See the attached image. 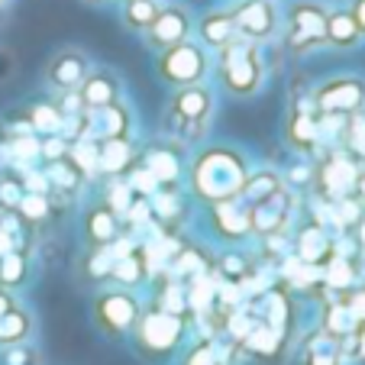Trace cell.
Masks as SVG:
<instances>
[{"label": "cell", "mask_w": 365, "mask_h": 365, "mask_svg": "<svg viewBox=\"0 0 365 365\" xmlns=\"http://www.w3.org/2000/svg\"><path fill=\"white\" fill-rule=\"evenodd\" d=\"M217 75H220L223 88L236 97H249L259 91L265 78V62H262V48L255 42L236 36L230 46H223L217 52Z\"/></svg>", "instance_id": "obj_1"}, {"label": "cell", "mask_w": 365, "mask_h": 365, "mask_svg": "<svg viewBox=\"0 0 365 365\" xmlns=\"http://www.w3.org/2000/svg\"><path fill=\"white\" fill-rule=\"evenodd\" d=\"M242 185H246L242 159L227 149L204 152L197 159V165H194V187H197V194L207 200L223 204V200H230L233 194H240Z\"/></svg>", "instance_id": "obj_2"}, {"label": "cell", "mask_w": 365, "mask_h": 365, "mask_svg": "<svg viewBox=\"0 0 365 365\" xmlns=\"http://www.w3.org/2000/svg\"><path fill=\"white\" fill-rule=\"evenodd\" d=\"M162 81L175 84V88H187V84H200L210 71V58H207V48L197 42H178L172 48H162L159 62H155Z\"/></svg>", "instance_id": "obj_3"}, {"label": "cell", "mask_w": 365, "mask_h": 365, "mask_svg": "<svg viewBox=\"0 0 365 365\" xmlns=\"http://www.w3.org/2000/svg\"><path fill=\"white\" fill-rule=\"evenodd\" d=\"M327 14L330 10L317 0H297L288 7V36H284V46H288L291 56H304L310 48H317L327 42Z\"/></svg>", "instance_id": "obj_4"}, {"label": "cell", "mask_w": 365, "mask_h": 365, "mask_svg": "<svg viewBox=\"0 0 365 365\" xmlns=\"http://www.w3.org/2000/svg\"><path fill=\"white\" fill-rule=\"evenodd\" d=\"M210 113H214V94L204 84H187V88H178V94L172 97L168 120H172V126H178L185 139H197L210 123Z\"/></svg>", "instance_id": "obj_5"}, {"label": "cell", "mask_w": 365, "mask_h": 365, "mask_svg": "<svg viewBox=\"0 0 365 365\" xmlns=\"http://www.w3.org/2000/svg\"><path fill=\"white\" fill-rule=\"evenodd\" d=\"M233 23H236V36L262 46L282 26V16H278L275 0H240L233 10Z\"/></svg>", "instance_id": "obj_6"}, {"label": "cell", "mask_w": 365, "mask_h": 365, "mask_svg": "<svg viewBox=\"0 0 365 365\" xmlns=\"http://www.w3.org/2000/svg\"><path fill=\"white\" fill-rule=\"evenodd\" d=\"M314 94V103H317V113H339V117H352L365 107V81L362 78H330L324 81Z\"/></svg>", "instance_id": "obj_7"}, {"label": "cell", "mask_w": 365, "mask_h": 365, "mask_svg": "<svg viewBox=\"0 0 365 365\" xmlns=\"http://www.w3.org/2000/svg\"><path fill=\"white\" fill-rule=\"evenodd\" d=\"M181 333H185V317L168 314V310H152L139 320V346L149 356H165L178 346Z\"/></svg>", "instance_id": "obj_8"}, {"label": "cell", "mask_w": 365, "mask_h": 365, "mask_svg": "<svg viewBox=\"0 0 365 365\" xmlns=\"http://www.w3.org/2000/svg\"><path fill=\"white\" fill-rule=\"evenodd\" d=\"M187 36H191V14L185 7H178V4H165L159 10V16L152 20V26L145 29V42L152 48H159V52L185 42Z\"/></svg>", "instance_id": "obj_9"}, {"label": "cell", "mask_w": 365, "mask_h": 365, "mask_svg": "<svg viewBox=\"0 0 365 365\" xmlns=\"http://www.w3.org/2000/svg\"><path fill=\"white\" fill-rule=\"evenodd\" d=\"M88 75H91V62L81 48H62V52L52 56V62H48L46 84L62 94V91H78Z\"/></svg>", "instance_id": "obj_10"}, {"label": "cell", "mask_w": 365, "mask_h": 365, "mask_svg": "<svg viewBox=\"0 0 365 365\" xmlns=\"http://www.w3.org/2000/svg\"><path fill=\"white\" fill-rule=\"evenodd\" d=\"M356 178H359V165L346 152H333L330 159L320 165V185H324L330 200L349 197V191L356 187Z\"/></svg>", "instance_id": "obj_11"}, {"label": "cell", "mask_w": 365, "mask_h": 365, "mask_svg": "<svg viewBox=\"0 0 365 365\" xmlns=\"http://www.w3.org/2000/svg\"><path fill=\"white\" fill-rule=\"evenodd\" d=\"M97 317H101V324L110 333H123L139 320V310L130 294L110 291V294H103L101 301H97Z\"/></svg>", "instance_id": "obj_12"}, {"label": "cell", "mask_w": 365, "mask_h": 365, "mask_svg": "<svg viewBox=\"0 0 365 365\" xmlns=\"http://www.w3.org/2000/svg\"><path fill=\"white\" fill-rule=\"evenodd\" d=\"M197 36H200V46L204 48H214L220 52L223 46L236 39V23L230 10H207L197 23Z\"/></svg>", "instance_id": "obj_13"}, {"label": "cell", "mask_w": 365, "mask_h": 365, "mask_svg": "<svg viewBox=\"0 0 365 365\" xmlns=\"http://www.w3.org/2000/svg\"><path fill=\"white\" fill-rule=\"evenodd\" d=\"M343 362H346L343 343L324 330L310 333L307 343L301 346V365H343Z\"/></svg>", "instance_id": "obj_14"}, {"label": "cell", "mask_w": 365, "mask_h": 365, "mask_svg": "<svg viewBox=\"0 0 365 365\" xmlns=\"http://www.w3.org/2000/svg\"><path fill=\"white\" fill-rule=\"evenodd\" d=\"M84 107H107V103H117L120 97V81L110 71H91L88 78L78 88Z\"/></svg>", "instance_id": "obj_15"}, {"label": "cell", "mask_w": 365, "mask_h": 365, "mask_svg": "<svg viewBox=\"0 0 365 365\" xmlns=\"http://www.w3.org/2000/svg\"><path fill=\"white\" fill-rule=\"evenodd\" d=\"M359 39H362V33H359L349 10H330L327 14V46L352 48V46H359Z\"/></svg>", "instance_id": "obj_16"}, {"label": "cell", "mask_w": 365, "mask_h": 365, "mask_svg": "<svg viewBox=\"0 0 365 365\" xmlns=\"http://www.w3.org/2000/svg\"><path fill=\"white\" fill-rule=\"evenodd\" d=\"M130 162H133V149H130V143H126V136L103 139V143L97 145V168H103V172L120 175L130 168Z\"/></svg>", "instance_id": "obj_17"}, {"label": "cell", "mask_w": 365, "mask_h": 365, "mask_svg": "<svg viewBox=\"0 0 365 365\" xmlns=\"http://www.w3.org/2000/svg\"><path fill=\"white\" fill-rule=\"evenodd\" d=\"M356 327H359V320L352 317V310H349V304H346V297L339 294L336 301L330 304V310H327V320H324V333H330L333 339H349L352 333H356Z\"/></svg>", "instance_id": "obj_18"}, {"label": "cell", "mask_w": 365, "mask_h": 365, "mask_svg": "<svg viewBox=\"0 0 365 365\" xmlns=\"http://www.w3.org/2000/svg\"><path fill=\"white\" fill-rule=\"evenodd\" d=\"M297 242H301V262H307V265H320L324 259L333 255V240L320 227L304 230Z\"/></svg>", "instance_id": "obj_19"}, {"label": "cell", "mask_w": 365, "mask_h": 365, "mask_svg": "<svg viewBox=\"0 0 365 365\" xmlns=\"http://www.w3.org/2000/svg\"><path fill=\"white\" fill-rule=\"evenodd\" d=\"M242 346H246L249 352H255V356L269 359V356H275V352L282 349V336H278L275 330H269L265 324H255L252 330L242 336Z\"/></svg>", "instance_id": "obj_20"}, {"label": "cell", "mask_w": 365, "mask_h": 365, "mask_svg": "<svg viewBox=\"0 0 365 365\" xmlns=\"http://www.w3.org/2000/svg\"><path fill=\"white\" fill-rule=\"evenodd\" d=\"M324 282L330 291H339V294H343V291H349L352 284H356V265L336 252L330 259V265L324 269Z\"/></svg>", "instance_id": "obj_21"}, {"label": "cell", "mask_w": 365, "mask_h": 365, "mask_svg": "<svg viewBox=\"0 0 365 365\" xmlns=\"http://www.w3.org/2000/svg\"><path fill=\"white\" fill-rule=\"evenodd\" d=\"M162 4L159 0H126V7H123V20L126 26L139 29V33H145V29L152 26V20L159 16Z\"/></svg>", "instance_id": "obj_22"}, {"label": "cell", "mask_w": 365, "mask_h": 365, "mask_svg": "<svg viewBox=\"0 0 365 365\" xmlns=\"http://www.w3.org/2000/svg\"><path fill=\"white\" fill-rule=\"evenodd\" d=\"M288 136L301 149H314L320 143L317 139V113H294L288 123Z\"/></svg>", "instance_id": "obj_23"}, {"label": "cell", "mask_w": 365, "mask_h": 365, "mask_svg": "<svg viewBox=\"0 0 365 365\" xmlns=\"http://www.w3.org/2000/svg\"><path fill=\"white\" fill-rule=\"evenodd\" d=\"M29 317L23 314V310H4L0 314V343H23V339L29 336Z\"/></svg>", "instance_id": "obj_24"}, {"label": "cell", "mask_w": 365, "mask_h": 365, "mask_svg": "<svg viewBox=\"0 0 365 365\" xmlns=\"http://www.w3.org/2000/svg\"><path fill=\"white\" fill-rule=\"evenodd\" d=\"M145 168H149L152 178L159 181V185H162V181H165V185H168V181H175V178H178V172H181L178 159H175L168 149H152L149 155H145Z\"/></svg>", "instance_id": "obj_25"}, {"label": "cell", "mask_w": 365, "mask_h": 365, "mask_svg": "<svg viewBox=\"0 0 365 365\" xmlns=\"http://www.w3.org/2000/svg\"><path fill=\"white\" fill-rule=\"evenodd\" d=\"M4 149H7V155H10L14 165H26V162H33L36 155L42 152V145H39V139H36L33 133H16V136L7 139Z\"/></svg>", "instance_id": "obj_26"}, {"label": "cell", "mask_w": 365, "mask_h": 365, "mask_svg": "<svg viewBox=\"0 0 365 365\" xmlns=\"http://www.w3.org/2000/svg\"><path fill=\"white\" fill-rule=\"evenodd\" d=\"M62 113H58L56 103H36L33 110H29V126L39 133H58L62 130Z\"/></svg>", "instance_id": "obj_27"}, {"label": "cell", "mask_w": 365, "mask_h": 365, "mask_svg": "<svg viewBox=\"0 0 365 365\" xmlns=\"http://www.w3.org/2000/svg\"><path fill=\"white\" fill-rule=\"evenodd\" d=\"M217 223H220L223 233L236 236V233H242V230L249 227V214H242V210H236L233 204H227V200H223V204L217 207Z\"/></svg>", "instance_id": "obj_28"}, {"label": "cell", "mask_w": 365, "mask_h": 365, "mask_svg": "<svg viewBox=\"0 0 365 365\" xmlns=\"http://www.w3.org/2000/svg\"><path fill=\"white\" fill-rule=\"evenodd\" d=\"M88 233H91V240H94L97 246H110V240H113V217L107 214V210H94V214L88 217Z\"/></svg>", "instance_id": "obj_29"}, {"label": "cell", "mask_w": 365, "mask_h": 365, "mask_svg": "<svg viewBox=\"0 0 365 365\" xmlns=\"http://www.w3.org/2000/svg\"><path fill=\"white\" fill-rule=\"evenodd\" d=\"M0 365H42V359L29 343H10L0 352Z\"/></svg>", "instance_id": "obj_30"}, {"label": "cell", "mask_w": 365, "mask_h": 365, "mask_svg": "<svg viewBox=\"0 0 365 365\" xmlns=\"http://www.w3.org/2000/svg\"><path fill=\"white\" fill-rule=\"evenodd\" d=\"M175 272L185 278H197L207 272V262H204V255L197 252V249H181L178 259H175Z\"/></svg>", "instance_id": "obj_31"}, {"label": "cell", "mask_w": 365, "mask_h": 365, "mask_svg": "<svg viewBox=\"0 0 365 365\" xmlns=\"http://www.w3.org/2000/svg\"><path fill=\"white\" fill-rule=\"evenodd\" d=\"M71 165L78 168L81 175H91V172H97V143H91V139H81V143L71 149Z\"/></svg>", "instance_id": "obj_32"}, {"label": "cell", "mask_w": 365, "mask_h": 365, "mask_svg": "<svg viewBox=\"0 0 365 365\" xmlns=\"http://www.w3.org/2000/svg\"><path fill=\"white\" fill-rule=\"evenodd\" d=\"M110 275L117 278V282H123V284H136L139 275H143V262H139L136 255L130 252V255H123V259H117V262H113Z\"/></svg>", "instance_id": "obj_33"}, {"label": "cell", "mask_w": 365, "mask_h": 365, "mask_svg": "<svg viewBox=\"0 0 365 365\" xmlns=\"http://www.w3.org/2000/svg\"><path fill=\"white\" fill-rule=\"evenodd\" d=\"M48 178L56 181V187H62V191H71V187L78 185V168L68 165V162H52L48 165Z\"/></svg>", "instance_id": "obj_34"}, {"label": "cell", "mask_w": 365, "mask_h": 365, "mask_svg": "<svg viewBox=\"0 0 365 365\" xmlns=\"http://www.w3.org/2000/svg\"><path fill=\"white\" fill-rule=\"evenodd\" d=\"M20 210H23V220H42V217L48 214V200H46V194H36V191H29L26 197L20 200Z\"/></svg>", "instance_id": "obj_35"}, {"label": "cell", "mask_w": 365, "mask_h": 365, "mask_svg": "<svg viewBox=\"0 0 365 365\" xmlns=\"http://www.w3.org/2000/svg\"><path fill=\"white\" fill-rule=\"evenodd\" d=\"M0 282H4V284L23 282V255H16L14 249L4 255V265H0Z\"/></svg>", "instance_id": "obj_36"}, {"label": "cell", "mask_w": 365, "mask_h": 365, "mask_svg": "<svg viewBox=\"0 0 365 365\" xmlns=\"http://www.w3.org/2000/svg\"><path fill=\"white\" fill-rule=\"evenodd\" d=\"M343 352L346 359H356V362L365 365V324H359L356 333L349 339H343Z\"/></svg>", "instance_id": "obj_37"}, {"label": "cell", "mask_w": 365, "mask_h": 365, "mask_svg": "<svg viewBox=\"0 0 365 365\" xmlns=\"http://www.w3.org/2000/svg\"><path fill=\"white\" fill-rule=\"evenodd\" d=\"M185 365H217V346L210 339H204L200 346H194L191 356L185 359Z\"/></svg>", "instance_id": "obj_38"}, {"label": "cell", "mask_w": 365, "mask_h": 365, "mask_svg": "<svg viewBox=\"0 0 365 365\" xmlns=\"http://www.w3.org/2000/svg\"><path fill=\"white\" fill-rule=\"evenodd\" d=\"M130 191H133L130 185H113L110 187V200H107V204H110L113 214H126V210H130Z\"/></svg>", "instance_id": "obj_39"}, {"label": "cell", "mask_w": 365, "mask_h": 365, "mask_svg": "<svg viewBox=\"0 0 365 365\" xmlns=\"http://www.w3.org/2000/svg\"><path fill=\"white\" fill-rule=\"evenodd\" d=\"M130 187H136L139 194H152L155 187H159V181L152 178L149 168H139V172H133V185H130Z\"/></svg>", "instance_id": "obj_40"}, {"label": "cell", "mask_w": 365, "mask_h": 365, "mask_svg": "<svg viewBox=\"0 0 365 365\" xmlns=\"http://www.w3.org/2000/svg\"><path fill=\"white\" fill-rule=\"evenodd\" d=\"M110 269H113V259H110V252L107 249H101V252L91 259V275L94 278H101V275H110Z\"/></svg>", "instance_id": "obj_41"}, {"label": "cell", "mask_w": 365, "mask_h": 365, "mask_svg": "<svg viewBox=\"0 0 365 365\" xmlns=\"http://www.w3.org/2000/svg\"><path fill=\"white\" fill-rule=\"evenodd\" d=\"M346 304H349L352 310V317L359 320V324H365V288L362 291H349V294H343Z\"/></svg>", "instance_id": "obj_42"}, {"label": "cell", "mask_w": 365, "mask_h": 365, "mask_svg": "<svg viewBox=\"0 0 365 365\" xmlns=\"http://www.w3.org/2000/svg\"><path fill=\"white\" fill-rule=\"evenodd\" d=\"M155 214L159 217H175L178 214V197H175L172 191L159 194V200H155Z\"/></svg>", "instance_id": "obj_43"}, {"label": "cell", "mask_w": 365, "mask_h": 365, "mask_svg": "<svg viewBox=\"0 0 365 365\" xmlns=\"http://www.w3.org/2000/svg\"><path fill=\"white\" fill-rule=\"evenodd\" d=\"M42 155H46V159H52V162H56V159H62V155H65V143H62V139H56V136H52L46 145H42Z\"/></svg>", "instance_id": "obj_44"}, {"label": "cell", "mask_w": 365, "mask_h": 365, "mask_svg": "<svg viewBox=\"0 0 365 365\" xmlns=\"http://www.w3.org/2000/svg\"><path fill=\"white\" fill-rule=\"evenodd\" d=\"M223 272H227V275H246V259L227 255V259H223Z\"/></svg>", "instance_id": "obj_45"}, {"label": "cell", "mask_w": 365, "mask_h": 365, "mask_svg": "<svg viewBox=\"0 0 365 365\" xmlns=\"http://www.w3.org/2000/svg\"><path fill=\"white\" fill-rule=\"evenodd\" d=\"M349 14H352V20H356L359 33H362V36H365V0H352V7H349Z\"/></svg>", "instance_id": "obj_46"}, {"label": "cell", "mask_w": 365, "mask_h": 365, "mask_svg": "<svg viewBox=\"0 0 365 365\" xmlns=\"http://www.w3.org/2000/svg\"><path fill=\"white\" fill-rule=\"evenodd\" d=\"M126 214H130V220L145 223V220H149V204H145V200H139L136 207H130V210H126Z\"/></svg>", "instance_id": "obj_47"}, {"label": "cell", "mask_w": 365, "mask_h": 365, "mask_svg": "<svg viewBox=\"0 0 365 365\" xmlns=\"http://www.w3.org/2000/svg\"><path fill=\"white\" fill-rule=\"evenodd\" d=\"M10 249H14V242H10V240H7V233L0 230V255H7Z\"/></svg>", "instance_id": "obj_48"}, {"label": "cell", "mask_w": 365, "mask_h": 365, "mask_svg": "<svg viewBox=\"0 0 365 365\" xmlns=\"http://www.w3.org/2000/svg\"><path fill=\"white\" fill-rule=\"evenodd\" d=\"M356 191H359V197L365 200V172H359V178H356Z\"/></svg>", "instance_id": "obj_49"}, {"label": "cell", "mask_w": 365, "mask_h": 365, "mask_svg": "<svg viewBox=\"0 0 365 365\" xmlns=\"http://www.w3.org/2000/svg\"><path fill=\"white\" fill-rule=\"evenodd\" d=\"M7 307H10V297H7V294H0V314H4Z\"/></svg>", "instance_id": "obj_50"}, {"label": "cell", "mask_w": 365, "mask_h": 365, "mask_svg": "<svg viewBox=\"0 0 365 365\" xmlns=\"http://www.w3.org/2000/svg\"><path fill=\"white\" fill-rule=\"evenodd\" d=\"M359 240H362V249H365V217H362V223H359Z\"/></svg>", "instance_id": "obj_51"}, {"label": "cell", "mask_w": 365, "mask_h": 365, "mask_svg": "<svg viewBox=\"0 0 365 365\" xmlns=\"http://www.w3.org/2000/svg\"><path fill=\"white\" fill-rule=\"evenodd\" d=\"M7 145V133H4V126H0V149Z\"/></svg>", "instance_id": "obj_52"}, {"label": "cell", "mask_w": 365, "mask_h": 365, "mask_svg": "<svg viewBox=\"0 0 365 365\" xmlns=\"http://www.w3.org/2000/svg\"><path fill=\"white\" fill-rule=\"evenodd\" d=\"M88 4H94V7H97V4H107V0H88Z\"/></svg>", "instance_id": "obj_53"}, {"label": "cell", "mask_w": 365, "mask_h": 365, "mask_svg": "<svg viewBox=\"0 0 365 365\" xmlns=\"http://www.w3.org/2000/svg\"><path fill=\"white\" fill-rule=\"evenodd\" d=\"M0 4H7V0H0Z\"/></svg>", "instance_id": "obj_54"}]
</instances>
